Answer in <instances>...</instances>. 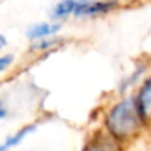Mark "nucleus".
Instances as JSON below:
<instances>
[{
	"mask_svg": "<svg viewBox=\"0 0 151 151\" xmlns=\"http://www.w3.org/2000/svg\"><path fill=\"white\" fill-rule=\"evenodd\" d=\"M85 151H120L119 147V141L114 139L109 132L106 134H99L94 141H91Z\"/></svg>",
	"mask_w": 151,
	"mask_h": 151,
	"instance_id": "5",
	"label": "nucleus"
},
{
	"mask_svg": "<svg viewBox=\"0 0 151 151\" xmlns=\"http://www.w3.org/2000/svg\"><path fill=\"white\" fill-rule=\"evenodd\" d=\"M62 43V40H59L57 37L54 38H44V40H40V41H35L32 44V50L37 51H44V50H53L56 46H59Z\"/></svg>",
	"mask_w": 151,
	"mask_h": 151,
	"instance_id": "8",
	"label": "nucleus"
},
{
	"mask_svg": "<svg viewBox=\"0 0 151 151\" xmlns=\"http://www.w3.org/2000/svg\"><path fill=\"white\" fill-rule=\"evenodd\" d=\"M13 62V56L12 54H3L0 56V72L6 70Z\"/></svg>",
	"mask_w": 151,
	"mask_h": 151,
	"instance_id": "9",
	"label": "nucleus"
},
{
	"mask_svg": "<svg viewBox=\"0 0 151 151\" xmlns=\"http://www.w3.org/2000/svg\"><path fill=\"white\" fill-rule=\"evenodd\" d=\"M6 114H7V110H6V107L1 104V101H0V119H3V117H6Z\"/></svg>",
	"mask_w": 151,
	"mask_h": 151,
	"instance_id": "10",
	"label": "nucleus"
},
{
	"mask_svg": "<svg viewBox=\"0 0 151 151\" xmlns=\"http://www.w3.org/2000/svg\"><path fill=\"white\" fill-rule=\"evenodd\" d=\"M4 46H6V38H4V37L0 34V50H1Z\"/></svg>",
	"mask_w": 151,
	"mask_h": 151,
	"instance_id": "11",
	"label": "nucleus"
},
{
	"mask_svg": "<svg viewBox=\"0 0 151 151\" xmlns=\"http://www.w3.org/2000/svg\"><path fill=\"white\" fill-rule=\"evenodd\" d=\"M62 28V25L59 22H40V24H34L27 29V38H29L31 41H40L44 40L46 37H51L56 32H59Z\"/></svg>",
	"mask_w": 151,
	"mask_h": 151,
	"instance_id": "4",
	"label": "nucleus"
},
{
	"mask_svg": "<svg viewBox=\"0 0 151 151\" xmlns=\"http://www.w3.org/2000/svg\"><path fill=\"white\" fill-rule=\"evenodd\" d=\"M117 6V0H79L73 12L76 18H94L111 12Z\"/></svg>",
	"mask_w": 151,
	"mask_h": 151,
	"instance_id": "2",
	"label": "nucleus"
},
{
	"mask_svg": "<svg viewBox=\"0 0 151 151\" xmlns=\"http://www.w3.org/2000/svg\"><path fill=\"white\" fill-rule=\"evenodd\" d=\"M104 126L106 131L119 142L135 135L144 126V120L141 117L137 99L126 97L113 104L106 114Z\"/></svg>",
	"mask_w": 151,
	"mask_h": 151,
	"instance_id": "1",
	"label": "nucleus"
},
{
	"mask_svg": "<svg viewBox=\"0 0 151 151\" xmlns=\"http://www.w3.org/2000/svg\"><path fill=\"white\" fill-rule=\"evenodd\" d=\"M78 1L79 0H60L53 9H51L50 18L54 21H59V19H65L68 18L69 15H73L76 6H78Z\"/></svg>",
	"mask_w": 151,
	"mask_h": 151,
	"instance_id": "6",
	"label": "nucleus"
},
{
	"mask_svg": "<svg viewBox=\"0 0 151 151\" xmlns=\"http://www.w3.org/2000/svg\"><path fill=\"white\" fill-rule=\"evenodd\" d=\"M135 99L144 125H151V76L141 85Z\"/></svg>",
	"mask_w": 151,
	"mask_h": 151,
	"instance_id": "3",
	"label": "nucleus"
},
{
	"mask_svg": "<svg viewBox=\"0 0 151 151\" xmlns=\"http://www.w3.org/2000/svg\"><path fill=\"white\" fill-rule=\"evenodd\" d=\"M32 131H35V125H28V126H24L22 129H19L18 132H15L13 135H10L1 145H0V151H9L10 148L16 147L28 134H31Z\"/></svg>",
	"mask_w": 151,
	"mask_h": 151,
	"instance_id": "7",
	"label": "nucleus"
}]
</instances>
